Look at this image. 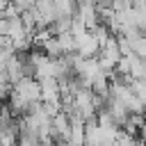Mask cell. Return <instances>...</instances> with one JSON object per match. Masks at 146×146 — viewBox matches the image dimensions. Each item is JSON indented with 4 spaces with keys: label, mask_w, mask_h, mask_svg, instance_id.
Here are the masks:
<instances>
[{
    "label": "cell",
    "mask_w": 146,
    "mask_h": 146,
    "mask_svg": "<svg viewBox=\"0 0 146 146\" xmlns=\"http://www.w3.org/2000/svg\"><path fill=\"white\" fill-rule=\"evenodd\" d=\"M14 94L18 98H23L27 105H32V103L41 100V84L36 82V78H23L14 84Z\"/></svg>",
    "instance_id": "1"
},
{
    "label": "cell",
    "mask_w": 146,
    "mask_h": 146,
    "mask_svg": "<svg viewBox=\"0 0 146 146\" xmlns=\"http://www.w3.org/2000/svg\"><path fill=\"white\" fill-rule=\"evenodd\" d=\"M98 52H100V43H98V39H96L91 32L82 34L80 39H75V55H78V57H82V59H94V57H98Z\"/></svg>",
    "instance_id": "2"
},
{
    "label": "cell",
    "mask_w": 146,
    "mask_h": 146,
    "mask_svg": "<svg viewBox=\"0 0 146 146\" xmlns=\"http://www.w3.org/2000/svg\"><path fill=\"white\" fill-rule=\"evenodd\" d=\"M41 103H62V91H59V82L55 78L50 80H41Z\"/></svg>",
    "instance_id": "3"
},
{
    "label": "cell",
    "mask_w": 146,
    "mask_h": 146,
    "mask_svg": "<svg viewBox=\"0 0 146 146\" xmlns=\"http://www.w3.org/2000/svg\"><path fill=\"white\" fill-rule=\"evenodd\" d=\"M71 119V132H68V144L73 146H84V121L68 116Z\"/></svg>",
    "instance_id": "4"
},
{
    "label": "cell",
    "mask_w": 146,
    "mask_h": 146,
    "mask_svg": "<svg viewBox=\"0 0 146 146\" xmlns=\"http://www.w3.org/2000/svg\"><path fill=\"white\" fill-rule=\"evenodd\" d=\"M11 91H14V84L9 82V78H7L5 68H0V103H2V100H9Z\"/></svg>",
    "instance_id": "5"
},
{
    "label": "cell",
    "mask_w": 146,
    "mask_h": 146,
    "mask_svg": "<svg viewBox=\"0 0 146 146\" xmlns=\"http://www.w3.org/2000/svg\"><path fill=\"white\" fill-rule=\"evenodd\" d=\"M130 50H132V55H137L139 59H144V62H146V36L135 39V41L130 43Z\"/></svg>",
    "instance_id": "6"
},
{
    "label": "cell",
    "mask_w": 146,
    "mask_h": 146,
    "mask_svg": "<svg viewBox=\"0 0 146 146\" xmlns=\"http://www.w3.org/2000/svg\"><path fill=\"white\" fill-rule=\"evenodd\" d=\"M59 146H73V144H68V141H64V144H59Z\"/></svg>",
    "instance_id": "7"
}]
</instances>
